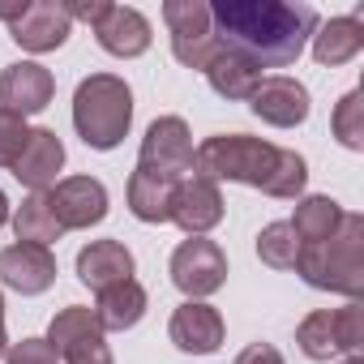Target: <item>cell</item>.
Returning <instances> with one entry per match:
<instances>
[{
    "label": "cell",
    "instance_id": "obj_1",
    "mask_svg": "<svg viewBox=\"0 0 364 364\" xmlns=\"http://www.w3.org/2000/svg\"><path fill=\"white\" fill-rule=\"evenodd\" d=\"M210 26L219 48L249 56L257 69H287L313 39L317 9L287 0H219L210 5Z\"/></svg>",
    "mask_w": 364,
    "mask_h": 364
},
{
    "label": "cell",
    "instance_id": "obj_2",
    "mask_svg": "<svg viewBox=\"0 0 364 364\" xmlns=\"http://www.w3.org/2000/svg\"><path fill=\"white\" fill-rule=\"evenodd\" d=\"M193 176L210 180V185L236 180V185H253L270 198H296L309 180V167L296 150L270 146L249 133H219L193 150Z\"/></svg>",
    "mask_w": 364,
    "mask_h": 364
},
{
    "label": "cell",
    "instance_id": "obj_3",
    "mask_svg": "<svg viewBox=\"0 0 364 364\" xmlns=\"http://www.w3.org/2000/svg\"><path fill=\"white\" fill-rule=\"evenodd\" d=\"M296 274L317 291H338L347 300H360V291H364V219L343 215V223L330 240L300 245Z\"/></svg>",
    "mask_w": 364,
    "mask_h": 364
},
{
    "label": "cell",
    "instance_id": "obj_4",
    "mask_svg": "<svg viewBox=\"0 0 364 364\" xmlns=\"http://www.w3.org/2000/svg\"><path fill=\"white\" fill-rule=\"evenodd\" d=\"M133 124V90L116 73H90L73 95V129L90 150H116Z\"/></svg>",
    "mask_w": 364,
    "mask_h": 364
},
{
    "label": "cell",
    "instance_id": "obj_5",
    "mask_svg": "<svg viewBox=\"0 0 364 364\" xmlns=\"http://www.w3.org/2000/svg\"><path fill=\"white\" fill-rule=\"evenodd\" d=\"M296 343H300V351L309 360L355 355L360 343H364V309H360V300H351V304H343L334 313H326V309L309 313L300 321V330H296Z\"/></svg>",
    "mask_w": 364,
    "mask_h": 364
},
{
    "label": "cell",
    "instance_id": "obj_6",
    "mask_svg": "<svg viewBox=\"0 0 364 364\" xmlns=\"http://www.w3.org/2000/svg\"><path fill=\"white\" fill-rule=\"evenodd\" d=\"M163 22L171 31V52L185 69H202L215 60L219 52V39H215V26H210V5L202 0H167L163 5Z\"/></svg>",
    "mask_w": 364,
    "mask_h": 364
},
{
    "label": "cell",
    "instance_id": "obj_7",
    "mask_svg": "<svg viewBox=\"0 0 364 364\" xmlns=\"http://www.w3.org/2000/svg\"><path fill=\"white\" fill-rule=\"evenodd\" d=\"M137 167L171 180V185H180L185 176H193V137H189V124L180 120V116H159L146 129V137H141Z\"/></svg>",
    "mask_w": 364,
    "mask_h": 364
},
{
    "label": "cell",
    "instance_id": "obj_8",
    "mask_svg": "<svg viewBox=\"0 0 364 364\" xmlns=\"http://www.w3.org/2000/svg\"><path fill=\"white\" fill-rule=\"evenodd\" d=\"M48 343L65 364H112V347L103 338L95 309H82V304L60 309L48 326Z\"/></svg>",
    "mask_w": 364,
    "mask_h": 364
},
{
    "label": "cell",
    "instance_id": "obj_9",
    "mask_svg": "<svg viewBox=\"0 0 364 364\" xmlns=\"http://www.w3.org/2000/svg\"><path fill=\"white\" fill-rule=\"evenodd\" d=\"M223 279H228V257L206 236H189L185 245L171 253V283L185 291L189 300H202V296L219 291Z\"/></svg>",
    "mask_w": 364,
    "mask_h": 364
},
{
    "label": "cell",
    "instance_id": "obj_10",
    "mask_svg": "<svg viewBox=\"0 0 364 364\" xmlns=\"http://www.w3.org/2000/svg\"><path fill=\"white\" fill-rule=\"evenodd\" d=\"M167 223H176L189 236H206L210 228H219L223 223V193H219V185H210V180H202V176H185L171 189Z\"/></svg>",
    "mask_w": 364,
    "mask_h": 364
},
{
    "label": "cell",
    "instance_id": "obj_11",
    "mask_svg": "<svg viewBox=\"0 0 364 364\" xmlns=\"http://www.w3.org/2000/svg\"><path fill=\"white\" fill-rule=\"evenodd\" d=\"M249 107L257 120H266L274 129H296L309 120V90H304V82H296L287 73H270L249 95Z\"/></svg>",
    "mask_w": 364,
    "mask_h": 364
},
{
    "label": "cell",
    "instance_id": "obj_12",
    "mask_svg": "<svg viewBox=\"0 0 364 364\" xmlns=\"http://www.w3.org/2000/svg\"><path fill=\"white\" fill-rule=\"evenodd\" d=\"M48 202H52V210H56L65 232L103 223V215H107V189H103V180H95V176L56 180V185L48 189Z\"/></svg>",
    "mask_w": 364,
    "mask_h": 364
},
{
    "label": "cell",
    "instance_id": "obj_13",
    "mask_svg": "<svg viewBox=\"0 0 364 364\" xmlns=\"http://www.w3.org/2000/svg\"><path fill=\"white\" fill-rule=\"evenodd\" d=\"M52 95H56V77L35 60H18L0 73V107L22 116V120L43 112L52 103Z\"/></svg>",
    "mask_w": 364,
    "mask_h": 364
},
{
    "label": "cell",
    "instance_id": "obj_14",
    "mask_svg": "<svg viewBox=\"0 0 364 364\" xmlns=\"http://www.w3.org/2000/svg\"><path fill=\"white\" fill-rule=\"evenodd\" d=\"M0 283L22 291V296H43L56 283V257L43 245H9L0 249Z\"/></svg>",
    "mask_w": 364,
    "mask_h": 364
},
{
    "label": "cell",
    "instance_id": "obj_15",
    "mask_svg": "<svg viewBox=\"0 0 364 364\" xmlns=\"http://www.w3.org/2000/svg\"><path fill=\"white\" fill-rule=\"evenodd\" d=\"M167 334H171V343H176L180 351L210 355V351H219V343H223V317H219V309H210V304H202V300H185V304L171 313Z\"/></svg>",
    "mask_w": 364,
    "mask_h": 364
},
{
    "label": "cell",
    "instance_id": "obj_16",
    "mask_svg": "<svg viewBox=\"0 0 364 364\" xmlns=\"http://www.w3.org/2000/svg\"><path fill=\"white\" fill-rule=\"evenodd\" d=\"M60 167H65V146H60V137H56L52 129H31L26 150H22L18 163H14V176L22 180L31 193H48V189L56 185Z\"/></svg>",
    "mask_w": 364,
    "mask_h": 364
},
{
    "label": "cell",
    "instance_id": "obj_17",
    "mask_svg": "<svg viewBox=\"0 0 364 364\" xmlns=\"http://www.w3.org/2000/svg\"><path fill=\"white\" fill-rule=\"evenodd\" d=\"M69 31H73V22H69L60 0H35V5H26L22 18L14 22V39L26 52H56L69 39Z\"/></svg>",
    "mask_w": 364,
    "mask_h": 364
},
{
    "label": "cell",
    "instance_id": "obj_18",
    "mask_svg": "<svg viewBox=\"0 0 364 364\" xmlns=\"http://www.w3.org/2000/svg\"><path fill=\"white\" fill-rule=\"evenodd\" d=\"M77 279L90 291H107V287L133 279V253L120 240H95L77 253Z\"/></svg>",
    "mask_w": 364,
    "mask_h": 364
},
{
    "label": "cell",
    "instance_id": "obj_19",
    "mask_svg": "<svg viewBox=\"0 0 364 364\" xmlns=\"http://www.w3.org/2000/svg\"><path fill=\"white\" fill-rule=\"evenodd\" d=\"M95 39H99L103 52H112L120 60H133L150 48V22L129 5H112V14L95 26Z\"/></svg>",
    "mask_w": 364,
    "mask_h": 364
},
{
    "label": "cell",
    "instance_id": "obj_20",
    "mask_svg": "<svg viewBox=\"0 0 364 364\" xmlns=\"http://www.w3.org/2000/svg\"><path fill=\"white\" fill-rule=\"evenodd\" d=\"M206 82H210L215 95H223V99H249V95L257 90V82H262V69H257L249 56H240V52H232V48H219L215 60L206 65Z\"/></svg>",
    "mask_w": 364,
    "mask_h": 364
},
{
    "label": "cell",
    "instance_id": "obj_21",
    "mask_svg": "<svg viewBox=\"0 0 364 364\" xmlns=\"http://www.w3.org/2000/svg\"><path fill=\"white\" fill-rule=\"evenodd\" d=\"M95 317L107 330H133L141 317H146V287L137 279H124L107 291H99V304H95Z\"/></svg>",
    "mask_w": 364,
    "mask_h": 364
},
{
    "label": "cell",
    "instance_id": "obj_22",
    "mask_svg": "<svg viewBox=\"0 0 364 364\" xmlns=\"http://www.w3.org/2000/svg\"><path fill=\"white\" fill-rule=\"evenodd\" d=\"M364 48V26L360 18H330L313 35V60L317 65H347Z\"/></svg>",
    "mask_w": 364,
    "mask_h": 364
},
{
    "label": "cell",
    "instance_id": "obj_23",
    "mask_svg": "<svg viewBox=\"0 0 364 364\" xmlns=\"http://www.w3.org/2000/svg\"><path fill=\"white\" fill-rule=\"evenodd\" d=\"M171 180L154 176V171H133L129 176V210L141 219V223H167L171 215Z\"/></svg>",
    "mask_w": 364,
    "mask_h": 364
},
{
    "label": "cell",
    "instance_id": "obj_24",
    "mask_svg": "<svg viewBox=\"0 0 364 364\" xmlns=\"http://www.w3.org/2000/svg\"><path fill=\"white\" fill-rule=\"evenodd\" d=\"M343 206L334 202V198H304L300 206H296V219H291V232L300 236V245H321V240H330L334 232H338V223H343Z\"/></svg>",
    "mask_w": 364,
    "mask_h": 364
},
{
    "label": "cell",
    "instance_id": "obj_25",
    "mask_svg": "<svg viewBox=\"0 0 364 364\" xmlns=\"http://www.w3.org/2000/svg\"><path fill=\"white\" fill-rule=\"evenodd\" d=\"M14 232H18L22 245H43V249H48L52 240L65 236V228H60V219H56L48 193H31V198L18 206V215H14Z\"/></svg>",
    "mask_w": 364,
    "mask_h": 364
},
{
    "label": "cell",
    "instance_id": "obj_26",
    "mask_svg": "<svg viewBox=\"0 0 364 364\" xmlns=\"http://www.w3.org/2000/svg\"><path fill=\"white\" fill-rule=\"evenodd\" d=\"M257 257H262L270 270H296L300 236L291 232V223H270V228H262V236H257Z\"/></svg>",
    "mask_w": 364,
    "mask_h": 364
},
{
    "label": "cell",
    "instance_id": "obj_27",
    "mask_svg": "<svg viewBox=\"0 0 364 364\" xmlns=\"http://www.w3.org/2000/svg\"><path fill=\"white\" fill-rule=\"evenodd\" d=\"M334 124V137L347 146V150H364V95L360 90H347L330 116Z\"/></svg>",
    "mask_w": 364,
    "mask_h": 364
},
{
    "label": "cell",
    "instance_id": "obj_28",
    "mask_svg": "<svg viewBox=\"0 0 364 364\" xmlns=\"http://www.w3.org/2000/svg\"><path fill=\"white\" fill-rule=\"evenodd\" d=\"M26 137H31L26 120L0 107V167H14L18 163V154L26 150Z\"/></svg>",
    "mask_w": 364,
    "mask_h": 364
},
{
    "label": "cell",
    "instance_id": "obj_29",
    "mask_svg": "<svg viewBox=\"0 0 364 364\" xmlns=\"http://www.w3.org/2000/svg\"><path fill=\"white\" fill-rule=\"evenodd\" d=\"M5 360H9V364H60V355L52 351L48 338H22V343H9Z\"/></svg>",
    "mask_w": 364,
    "mask_h": 364
},
{
    "label": "cell",
    "instance_id": "obj_30",
    "mask_svg": "<svg viewBox=\"0 0 364 364\" xmlns=\"http://www.w3.org/2000/svg\"><path fill=\"white\" fill-rule=\"evenodd\" d=\"M69 22H86V26H99L107 14H112V0H60Z\"/></svg>",
    "mask_w": 364,
    "mask_h": 364
},
{
    "label": "cell",
    "instance_id": "obj_31",
    "mask_svg": "<svg viewBox=\"0 0 364 364\" xmlns=\"http://www.w3.org/2000/svg\"><path fill=\"white\" fill-rule=\"evenodd\" d=\"M236 364H283V355H279V347H270V343H253V347H245V351L236 355Z\"/></svg>",
    "mask_w": 364,
    "mask_h": 364
},
{
    "label": "cell",
    "instance_id": "obj_32",
    "mask_svg": "<svg viewBox=\"0 0 364 364\" xmlns=\"http://www.w3.org/2000/svg\"><path fill=\"white\" fill-rule=\"evenodd\" d=\"M9 351V334H5V296H0V355Z\"/></svg>",
    "mask_w": 364,
    "mask_h": 364
},
{
    "label": "cell",
    "instance_id": "obj_33",
    "mask_svg": "<svg viewBox=\"0 0 364 364\" xmlns=\"http://www.w3.org/2000/svg\"><path fill=\"white\" fill-rule=\"evenodd\" d=\"M9 223V198H5V189H0V228Z\"/></svg>",
    "mask_w": 364,
    "mask_h": 364
}]
</instances>
